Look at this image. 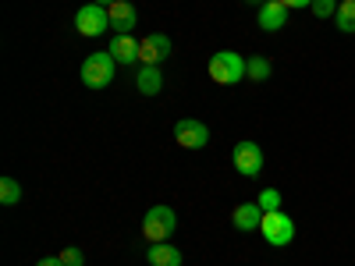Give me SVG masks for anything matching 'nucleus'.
<instances>
[{
    "mask_svg": "<svg viewBox=\"0 0 355 266\" xmlns=\"http://www.w3.org/2000/svg\"><path fill=\"white\" fill-rule=\"evenodd\" d=\"M114 68H117V61L110 57V50L89 53L85 61H82V82H85V89H107L114 82Z\"/></svg>",
    "mask_w": 355,
    "mask_h": 266,
    "instance_id": "1",
    "label": "nucleus"
},
{
    "mask_svg": "<svg viewBox=\"0 0 355 266\" xmlns=\"http://www.w3.org/2000/svg\"><path fill=\"white\" fill-rule=\"evenodd\" d=\"M210 78L217 85H234L245 78V57L234 53V50H217L210 57Z\"/></svg>",
    "mask_w": 355,
    "mask_h": 266,
    "instance_id": "2",
    "label": "nucleus"
},
{
    "mask_svg": "<svg viewBox=\"0 0 355 266\" xmlns=\"http://www.w3.org/2000/svg\"><path fill=\"white\" fill-rule=\"evenodd\" d=\"M174 227H178V217H174L171 206H153V210L142 217V238L150 245L153 242H167L174 234Z\"/></svg>",
    "mask_w": 355,
    "mask_h": 266,
    "instance_id": "3",
    "label": "nucleus"
},
{
    "mask_svg": "<svg viewBox=\"0 0 355 266\" xmlns=\"http://www.w3.org/2000/svg\"><path fill=\"white\" fill-rule=\"evenodd\" d=\"M259 231H263L266 245L284 249V245H291V238H295V220H291L288 213L274 210V213H263V224H259Z\"/></svg>",
    "mask_w": 355,
    "mask_h": 266,
    "instance_id": "4",
    "label": "nucleus"
},
{
    "mask_svg": "<svg viewBox=\"0 0 355 266\" xmlns=\"http://www.w3.org/2000/svg\"><path fill=\"white\" fill-rule=\"evenodd\" d=\"M231 163H234V170H239L242 177H259V170H263V150H259V142H249V139L234 142Z\"/></svg>",
    "mask_w": 355,
    "mask_h": 266,
    "instance_id": "5",
    "label": "nucleus"
},
{
    "mask_svg": "<svg viewBox=\"0 0 355 266\" xmlns=\"http://www.w3.org/2000/svg\"><path fill=\"white\" fill-rule=\"evenodd\" d=\"M75 28H78V36H85V39L103 36L107 28H110V15H107V8H100V4H85V8H78V15H75Z\"/></svg>",
    "mask_w": 355,
    "mask_h": 266,
    "instance_id": "6",
    "label": "nucleus"
},
{
    "mask_svg": "<svg viewBox=\"0 0 355 266\" xmlns=\"http://www.w3.org/2000/svg\"><path fill=\"white\" fill-rule=\"evenodd\" d=\"M174 139L182 150H206V142H210V128L196 117H182V121L174 125Z\"/></svg>",
    "mask_w": 355,
    "mask_h": 266,
    "instance_id": "7",
    "label": "nucleus"
},
{
    "mask_svg": "<svg viewBox=\"0 0 355 266\" xmlns=\"http://www.w3.org/2000/svg\"><path fill=\"white\" fill-rule=\"evenodd\" d=\"M107 15H110V28H114V36H132V33H135L139 15H135V4H132V0H117V4H110V8H107Z\"/></svg>",
    "mask_w": 355,
    "mask_h": 266,
    "instance_id": "8",
    "label": "nucleus"
},
{
    "mask_svg": "<svg viewBox=\"0 0 355 266\" xmlns=\"http://www.w3.org/2000/svg\"><path fill=\"white\" fill-rule=\"evenodd\" d=\"M167 53H171V39L164 33H150L139 39V61L142 64H160V61H167Z\"/></svg>",
    "mask_w": 355,
    "mask_h": 266,
    "instance_id": "9",
    "label": "nucleus"
},
{
    "mask_svg": "<svg viewBox=\"0 0 355 266\" xmlns=\"http://www.w3.org/2000/svg\"><path fill=\"white\" fill-rule=\"evenodd\" d=\"M284 25H288V8L281 4V0H266V4L259 8V28L263 33H281Z\"/></svg>",
    "mask_w": 355,
    "mask_h": 266,
    "instance_id": "10",
    "label": "nucleus"
},
{
    "mask_svg": "<svg viewBox=\"0 0 355 266\" xmlns=\"http://www.w3.org/2000/svg\"><path fill=\"white\" fill-rule=\"evenodd\" d=\"M231 224L239 227V231H259L263 224V210H259V202H242V206H234V213H231Z\"/></svg>",
    "mask_w": 355,
    "mask_h": 266,
    "instance_id": "11",
    "label": "nucleus"
},
{
    "mask_svg": "<svg viewBox=\"0 0 355 266\" xmlns=\"http://www.w3.org/2000/svg\"><path fill=\"white\" fill-rule=\"evenodd\" d=\"M146 263L150 266H182V249H174L171 242H153L146 249Z\"/></svg>",
    "mask_w": 355,
    "mask_h": 266,
    "instance_id": "12",
    "label": "nucleus"
},
{
    "mask_svg": "<svg viewBox=\"0 0 355 266\" xmlns=\"http://www.w3.org/2000/svg\"><path fill=\"white\" fill-rule=\"evenodd\" d=\"M110 57L117 64H135L139 61V43H135V36H114L110 39Z\"/></svg>",
    "mask_w": 355,
    "mask_h": 266,
    "instance_id": "13",
    "label": "nucleus"
},
{
    "mask_svg": "<svg viewBox=\"0 0 355 266\" xmlns=\"http://www.w3.org/2000/svg\"><path fill=\"white\" fill-rule=\"evenodd\" d=\"M135 89H139L142 96H157L160 89H164V75H160V68H157V64H142L139 75H135Z\"/></svg>",
    "mask_w": 355,
    "mask_h": 266,
    "instance_id": "14",
    "label": "nucleus"
},
{
    "mask_svg": "<svg viewBox=\"0 0 355 266\" xmlns=\"http://www.w3.org/2000/svg\"><path fill=\"white\" fill-rule=\"evenodd\" d=\"M334 25L341 28V33H355V0H338Z\"/></svg>",
    "mask_w": 355,
    "mask_h": 266,
    "instance_id": "15",
    "label": "nucleus"
},
{
    "mask_svg": "<svg viewBox=\"0 0 355 266\" xmlns=\"http://www.w3.org/2000/svg\"><path fill=\"white\" fill-rule=\"evenodd\" d=\"M245 75L252 82H266V78H270V61H266V57H249V61H245Z\"/></svg>",
    "mask_w": 355,
    "mask_h": 266,
    "instance_id": "16",
    "label": "nucleus"
},
{
    "mask_svg": "<svg viewBox=\"0 0 355 266\" xmlns=\"http://www.w3.org/2000/svg\"><path fill=\"white\" fill-rule=\"evenodd\" d=\"M0 202L4 206H18L21 202V185L15 181V177H4V181H0Z\"/></svg>",
    "mask_w": 355,
    "mask_h": 266,
    "instance_id": "17",
    "label": "nucleus"
},
{
    "mask_svg": "<svg viewBox=\"0 0 355 266\" xmlns=\"http://www.w3.org/2000/svg\"><path fill=\"white\" fill-rule=\"evenodd\" d=\"M256 202H259L263 213H274V210H281V192H277V188H263Z\"/></svg>",
    "mask_w": 355,
    "mask_h": 266,
    "instance_id": "18",
    "label": "nucleus"
},
{
    "mask_svg": "<svg viewBox=\"0 0 355 266\" xmlns=\"http://www.w3.org/2000/svg\"><path fill=\"white\" fill-rule=\"evenodd\" d=\"M316 18H334L338 15V0H313V8H309Z\"/></svg>",
    "mask_w": 355,
    "mask_h": 266,
    "instance_id": "19",
    "label": "nucleus"
},
{
    "mask_svg": "<svg viewBox=\"0 0 355 266\" xmlns=\"http://www.w3.org/2000/svg\"><path fill=\"white\" fill-rule=\"evenodd\" d=\"M61 259H64V266H82V263H85V252L71 245V249H64V252H61Z\"/></svg>",
    "mask_w": 355,
    "mask_h": 266,
    "instance_id": "20",
    "label": "nucleus"
},
{
    "mask_svg": "<svg viewBox=\"0 0 355 266\" xmlns=\"http://www.w3.org/2000/svg\"><path fill=\"white\" fill-rule=\"evenodd\" d=\"M281 4H284L288 11H291V8H302V11H306V8H313V0H281Z\"/></svg>",
    "mask_w": 355,
    "mask_h": 266,
    "instance_id": "21",
    "label": "nucleus"
},
{
    "mask_svg": "<svg viewBox=\"0 0 355 266\" xmlns=\"http://www.w3.org/2000/svg\"><path fill=\"white\" fill-rule=\"evenodd\" d=\"M36 266H64V259H61V256H46V259H40Z\"/></svg>",
    "mask_w": 355,
    "mask_h": 266,
    "instance_id": "22",
    "label": "nucleus"
},
{
    "mask_svg": "<svg viewBox=\"0 0 355 266\" xmlns=\"http://www.w3.org/2000/svg\"><path fill=\"white\" fill-rule=\"evenodd\" d=\"M93 4H100V8H110V4H117V0H93Z\"/></svg>",
    "mask_w": 355,
    "mask_h": 266,
    "instance_id": "23",
    "label": "nucleus"
},
{
    "mask_svg": "<svg viewBox=\"0 0 355 266\" xmlns=\"http://www.w3.org/2000/svg\"><path fill=\"white\" fill-rule=\"evenodd\" d=\"M245 4H252V8H263V4H266V0H245Z\"/></svg>",
    "mask_w": 355,
    "mask_h": 266,
    "instance_id": "24",
    "label": "nucleus"
}]
</instances>
